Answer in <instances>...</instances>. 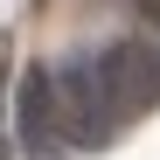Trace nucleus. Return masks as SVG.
Segmentation results:
<instances>
[{
    "label": "nucleus",
    "mask_w": 160,
    "mask_h": 160,
    "mask_svg": "<svg viewBox=\"0 0 160 160\" xmlns=\"http://www.w3.org/2000/svg\"><path fill=\"white\" fill-rule=\"evenodd\" d=\"M7 125H14V146H21V153H35V160H49L56 146H70V139H63V104H56V70H49V63L14 70Z\"/></svg>",
    "instance_id": "obj_3"
},
{
    "label": "nucleus",
    "mask_w": 160,
    "mask_h": 160,
    "mask_svg": "<svg viewBox=\"0 0 160 160\" xmlns=\"http://www.w3.org/2000/svg\"><path fill=\"white\" fill-rule=\"evenodd\" d=\"M139 14H146V28H160V0H139Z\"/></svg>",
    "instance_id": "obj_5"
},
{
    "label": "nucleus",
    "mask_w": 160,
    "mask_h": 160,
    "mask_svg": "<svg viewBox=\"0 0 160 160\" xmlns=\"http://www.w3.org/2000/svg\"><path fill=\"white\" fill-rule=\"evenodd\" d=\"M56 104H63V139L70 146H104L118 132V112L98 84V56H63L56 63Z\"/></svg>",
    "instance_id": "obj_2"
},
{
    "label": "nucleus",
    "mask_w": 160,
    "mask_h": 160,
    "mask_svg": "<svg viewBox=\"0 0 160 160\" xmlns=\"http://www.w3.org/2000/svg\"><path fill=\"white\" fill-rule=\"evenodd\" d=\"M98 84H104V98H112L118 125L139 118L146 104H160V42H153V35H118V42H104V49H98Z\"/></svg>",
    "instance_id": "obj_1"
},
{
    "label": "nucleus",
    "mask_w": 160,
    "mask_h": 160,
    "mask_svg": "<svg viewBox=\"0 0 160 160\" xmlns=\"http://www.w3.org/2000/svg\"><path fill=\"white\" fill-rule=\"evenodd\" d=\"M7 98H14V70H7V56H0V153H7Z\"/></svg>",
    "instance_id": "obj_4"
}]
</instances>
